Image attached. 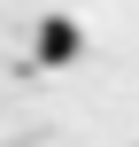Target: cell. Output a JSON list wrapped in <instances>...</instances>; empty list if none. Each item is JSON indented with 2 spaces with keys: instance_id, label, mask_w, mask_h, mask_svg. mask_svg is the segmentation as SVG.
<instances>
[{
  "instance_id": "1",
  "label": "cell",
  "mask_w": 139,
  "mask_h": 147,
  "mask_svg": "<svg viewBox=\"0 0 139 147\" xmlns=\"http://www.w3.org/2000/svg\"><path fill=\"white\" fill-rule=\"evenodd\" d=\"M77 47H85V39H77L70 16H46V23H39V62H77Z\"/></svg>"
}]
</instances>
